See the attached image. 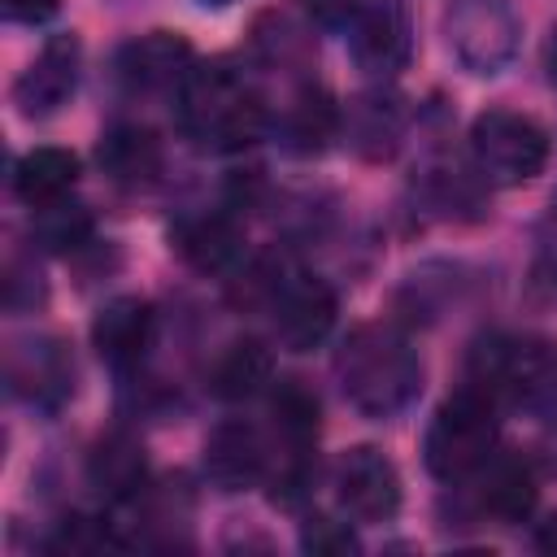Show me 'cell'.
I'll list each match as a JSON object with an SVG mask.
<instances>
[{
    "mask_svg": "<svg viewBox=\"0 0 557 557\" xmlns=\"http://www.w3.org/2000/svg\"><path fill=\"white\" fill-rule=\"evenodd\" d=\"M87 479L113 505L139 500L148 492V457H144L139 435H131L122 426L109 431V435H100L91 444V453H87Z\"/></svg>",
    "mask_w": 557,
    "mask_h": 557,
    "instance_id": "cell-15",
    "label": "cell"
},
{
    "mask_svg": "<svg viewBox=\"0 0 557 557\" xmlns=\"http://www.w3.org/2000/svg\"><path fill=\"white\" fill-rule=\"evenodd\" d=\"M152 305L144 296H113L100 305V313L91 318V348L96 357L117 370V374H131L139 370L148 344H152Z\"/></svg>",
    "mask_w": 557,
    "mask_h": 557,
    "instance_id": "cell-14",
    "label": "cell"
},
{
    "mask_svg": "<svg viewBox=\"0 0 557 557\" xmlns=\"http://www.w3.org/2000/svg\"><path fill=\"white\" fill-rule=\"evenodd\" d=\"M496 400L479 387H461L431 413L422 435V466L440 483H461L496 457Z\"/></svg>",
    "mask_w": 557,
    "mask_h": 557,
    "instance_id": "cell-3",
    "label": "cell"
},
{
    "mask_svg": "<svg viewBox=\"0 0 557 557\" xmlns=\"http://www.w3.org/2000/svg\"><path fill=\"white\" fill-rule=\"evenodd\" d=\"M470 152L487 183L522 187L548 165V131L518 109H483L470 122Z\"/></svg>",
    "mask_w": 557,
    "mask_h": 557,
    "instance_id": "cell-5",
    "label": "cell"
},
{
    "mask_svg": "<svg viewBox=\"0 0 557 557\" xmlns=\"http://www.w3.org/2000/svg\"><path fill=\"white\" fill-rule=\"evenodd\" d=\"M300 9H305L318 26H348L352 13L361 9V0H300Z\"/></svg>",
    "mask_w": 557,
    "mask_h": 557,
    "instance_id": "cell-26",
    "label": "cell"
},
{
    "mask_svg": "<svg viewBox=\"0 0 557 557\" xmlns=\"http://www.w3.org/2000/svg\"><path fill=\"white\" fill-rule=\"evenodd\" d=\"M274 379V357L261 339H231L213 370H209V392L218 400H252L270 387Z\"/></svg>",
    "mask_w": 557,
    "mask_h": 557,
    "instance_id": "cell-18",
    "label": "cell"
},
{
    "mask_svg": "<svg viewBox=\"0 0 557 557\" xmlns=\"http://www.w3.org/2000/svg\"><path fill=\"white\" fill-rule=\"evenodd\" d=\"M261 296L274 313V335L287 352H309L318 348L339 313V300L331 292V283H322L318 274H305L296 265H278L261 278Z\"/></svg>",
    "mask_w": 557,
    "mask_h": 557,
    "instance_id": "cell-7",
    "label": "cell"
},
{
    "mask_svg": "<svg viewBox=\"0 0 557 557\" xmlns=\"http://www.w3.org/2000/svg\"><path fill=\"white\" fill-rule=\"evenodd\" d=\"M348 144L366 157V161H383L396 152L400 131H405V109L400 100L383 96V91H366L348 104Z\"/></svg>",
    "mask_w": 557,
    "mask_h": 557,
    "instance_id": "cell-22",
    "label": "cell"
},
{
    "mask_svg": "<svg viewBox=\"0 0 557 557\" xmlns=\"http://www.w3.org/2000/svg\"><path fill=\"white\" fill-rule=\"evenodd\" d=\"M300 548L305 553H357L361 540L352 535L348 522H335V518H309L300 527Z\"/></svg>",
    "mask_w": 557,
    "mask_h": 557,
    "instance_id": "cell-25",
    "label": "cell"
},
{
    "mask_svg": "<svg viewBox=\"0 0 557 557\" xmlns=\"http://www.w3.org/2000/svg\"><path fill=\"white\" fill-rule=\"evenodd\" d=\"M544 70H548V78L557 83V26H553V35H548V44H544Z\"/></svg>",
    "mask_w": 557,
    "mask_h": 557,
    "instance_id": "cell-29",
    "label": "cell"
},
{
    "mask_svg": "<svg viewBox=\"0 0 557 557\" xmlns=\"http://www.w3.org/2000/svg\"><path fill=\"white\" fill-rule=\"evenodd\" d=\"M335 379L361 418H396L422 392L418 348L387 322H361L335 352Z\"/></svg>",
    "mask_w": 557,
    "mask_h": 557,
    "instance_id": "cell-1",
    "label": "cell"
},
{
    "mask_svg": "<svg viewBox=\"0 0 557 557\" xmlns=\"http://www.w3.org/2000/svg\"><path fill=\"white\" fill-rule=\"evenodd\" d=\"M96 161L117 187H148V183H157V174L165 165V152H161V139L148 126L113 122L96 144Z\"/></svg>",
    "mask_w": 557,
    "mask_h": 557,
    "instance_id": "cell-17",
    "label": "cell"
},
{
    "mask_svg": "<svg viewBox=\"0 0 557 557\" xmlns=\"http://www.w3.org/2000/svg\"><path fill=\"white\" fill-rule=\"evenodd\" d=\"M96 222L87 213V205L74 200H52L44 209H35V239L52 252H78L83 244H91Z\"/></svg>",
    "mask_w": 557,
    "mask_h": 557,
    "instance_id": "cell-23",
    "label": "cell"
},
{
    "mask_svg": "<svg viewBox=\"0 0 557 557\" xmlns=\"http://www.w3.org/2000/svg\"><path fill=\"white\" fill-rule=\"evenodd\" d=\"M61 9V0H4V17L17 26H39Z\"/></svg>",
    "mask_w": 557,
    "mask_h": 557,
    "instance_id": "cell-27",
    "label": "cell"
},
{
    "mask_svg": "<svg viewBox=\"0 0 557 557\" xmlns=\"http://www.w3.org/2000/svg\"><path fill=\"white\" fill-rule=\"evenodd\" d=\"M200 4H226V0H200Z\"/></svg>",
    "mask_w": 557,
    "mask_h": 557,
    "instance_id": "cell-30",
    "label": "cell"
},
{
    "mask_svg": "<svg viewBox=\"0 0 557 557\" xmlns=\"http://www.w3.org/2000/svg\"><path fill=\"white\" fill-rule=\"evenodd\" d=\"M78 157L70 148H30L17 165H13V191L22 205L30 209H44L52 200H65L70 187L78 183Z\"/></svg>",
    "mask_w": 557,
    "mask_h": 557,
    "instance_id": "cell-20",
    "label": "cell"
},
{
    "mask_svg": "<svg viewBox=\"0 0 557 557\" xmlns=\"http://www.w3.org/2000/svg\"><path fill=\"white\" fill-rule=\"evenodd\" d=\"M39 300H44V278H39L35 261L9 257V270H4V305H9V313L35 309Z\"/></svg>",
    "mask_w": 557,
    "mask_h": 557,
    "instance_id": "cell-24",
    "label": "cell"
},
{
    "mask_svg": "<svg viewBox=\"0 0 557 557\" xmlns=\"http://www.w3.org/2000/svg\"><path fill=\"white\" fill-rule=\"evenodd\" d=\"M479 474H483L479 505H483L496 522L513 527V522L531 518V509H535V500H540V487H535V474H531V466H527L522 457H492Z\"/></svg>",
    "mask_w": 557,
    "mask_h": 557,
    "instance_id": "cell-21",
    "label": "cell"
},
{
    "mask_svg": "<svg viewBox=\"0 0 557 557\" xmlns=\"http://www.w3.org/2000/svg\"><path fill=\"white\" fill-rule=\"evenodd\" d=\"M174 96H178L183 135L209 152H235L265 131L261 91L231 61L191 65V74Z\"/></svg>",
    "mask_w": 557,
    "mask_h": 557,
    "instance_id": "cell-2",
    "label": "cell"
},
{
    "mask_svg": "<svg viewBox=\"0 0 557 557\" xmlns=\"http://www.w3.org/2000/svg\"><path fill=\"white\" fill-rule=\"evenodd\" d=\"M205 479L218 492H248L270 474V453L265 440L252 422L244 418H222L209 435H205V453H200Z\"/></svg>",
    "mask_w": 557,
    "mask_h": 557,
    "instance_id": "cell-13",
    "label": "cell"
},
{
    "mask_svg": "<svg viewBox=\"0 0 557 557\" xmlns=\"http://www.w3.org/2000/svg\"><path fill=\"white\" fill-rule=\"evenodd\" d=\"M470 387L492 400L540 405L557 392V339L544 335H483L466 361Z\"/></svg>",
    "mask_w": 557,
    "mask_h": 557,
    "instance_id": "cell-4",
    "label": "cell"
},
{
    "mask_svg": "<svg viewBox=\"0 0 557 557\" xmlns=\"http://www.w3.org/2000/svg\"><path fill=\"white\" fill-rule=\"evenodd\" d=\"M339 122H344V113H339V104L331 100V91H322V87H300L296 91V100L287 104V113H283V148L292 152V157H318L331 139H335V131H339Z\"/></svg>",
    "mask_w": 557,
    "mask_h": 557,
    "instance_id": "cell-19",
    "label": "cell"
},
{
    "mask_svg": "<svg viewBox=\"0 0 557 557\" xmlns=\"http://www.w3.org/2000/svg\"><path fill=\"white\" fill-rule=\"evenodd\" d=\"M4 379L9 392L30 409L57 413L74 396V357L57 335H26L9 344Z\"/></svg>",
    "mask_w": 557,
    "mask_h": 557,
    "instance_id": "cell-9",
    "label": "cell"
},
{
    "mask_svg": "<svg viewBox=\"0 0 557 557\" xmlns=\"http://www.w3.org/2000/svg\"><path fill=\"white\" fill-rule=\"evenodd\" d=\"M444 39L461 70L492 78L513 61L522 39V17L513 0H448Z\"/></svg>",
    "mask_w": 557,
    "mask_h": 557,
    "instance_id": "cell-6",
    "label": "cell"
},
{
    "mask_svg": "<svg viewBox=\"0 0 557 557\" xmlns=\"http://www.w3.org/2000/svg\"><path fill=\"white\" fill-rule=\"evenodd\" d=\"M78 70H83V44L74 30L48 35L44 48L35 52V61L17 74L13 83V104L22 117H52L70 104L74 87H78Z\"/></svg>",
    "mask_w": 557,
    "mask_h": 557,
    "instance_id": "cell-10",
    "label": "cell"
},
{
    "mask_svg": "<svg viewBox=\"0 0 557 557\" xmlns=\"http://www.w3.org/2000/svg\"><path fill=\"white\" fill-rule=\"evenodd\" d=\"M535 548L548 553V557H557V513H548V518L535 527Z\"/></svg>",
    "mask_w": 557,
    "mask_h": 557,
    "instance_id": "cell-28",
    "label": "cell"
},
{
    "mask_svg": "<svg viewBox=\"0 0 557 557\" xmlns=\"http://www.w3.org/2000/svg\"><path fill=\"white\" fill-rule=\"evenodd\" d=\"M331 487H335L339 509L352 522H392L400 513V496H405L396 461L383 448H374V444L344 448L335 457Z\"/></svg>",
    "mask_w": 557,
    "mask_h": 557,
    "instance_id": "cell-8",
    "label": "cell"
},
{
    "mask_svg": "<svg viewBox=\"0 0 557 557\" xmlns=\"http://www.w3.org/2000/svg\"><path fill=\"white\" fill-rule=\"evenodd\" d=\"M191 44L178 30H148L135 35L131 44L117 48V78L135 96H157V91H178L183 78L191 74Z\"/></svg>",
    "mask_w": 557,
    "mask_h": 557,
    "instance_id": "cell-12",
    "label": "cell"
},
{
    "mask_svg": "<svg viewBox=\"0 0 557 557\" xmlns=\"http://www.w3.org/2000/svg\"><path fill=\"white\" fill-rule=\"evenodd\" d=\"M348 52L357 70L370 78H392L413 57V26L409 13L392 0H361V9L348 22Z\"/></svg>",
    "mask_w": 557,
    "mask_h": 557,
    "instance_id": "cell-11",
    "label": "cell"
},
{
    "mask_svg": "<svg viewBox=\"0 0 557 557\" xmlns=\"http://www.w3.org/2000/svg\"><path fill=\"white\" fill-rule=\"evenodd\" d=\"M170 239L200 274H231L244 261V231L231 213H191L170 231Z\"/></svg>",
    "mask_w": 557,
    "mask_h": 557,
    "instance_id": "cell-16",
    "label": "cell"
}]
</instances>
